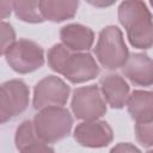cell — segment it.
<instances>
[{
  "mask_svg": "<svg viewBox=\"0 0 153 153\" xmlns=\"http://www.w3.org/2000/svg\"><path fill=\"white\" fill-rule=\"evenodd\" d=\"M49 67L62 74L73 84H81L94 79L99 74V67L90 53H74L62 43L53 45L48 51Z\"/></svg>",
  "mask_w": 153,
  "mask_h": 153,
  "instance_id": "6da1fadb",
  "label": "cell"
},
{
  "mask_svg": "<svg viewBox=\"0 0 153 153\" xmlns=\"http://www.w3.org/2000/svg\"><path fill=\"white\" fill-rule=\"evenodd\" d=\"M118 20L134 48L145 50L153 47V17L145 2L139 0L121 2Z\"/></svg>",
  "mask_w": 153,
  "mask_h": 153,
  "instance_id": "7a4b0ae2",
  "label": "cell"
},
{
  "mask_svg": "<svg viewBox=\"0 0 153 153\" xmlns=\"http://www.w3.org/2000/svg\"><path fill=\"white\" fill-rule=\"evenodd\" d=\"M37 137L45 143L57 142L69 135L73 118L63 106H49L39 110L33 117Z\"/></svg>",
  "mask_w": 153,
  "mask_h": 153,
  "instance_id": "3957f363",
  "label": "cell"
},
{
  "mask_svg": "<svg viewBox=\"0 0 153 153\" xmlns=\"http://www.w3.org/2000/svg\"><path fill=\"white\" fill-rule=\"evenodd\" d=\"M94 54L99 63L106 69L123 67L129 57L122 31L114 25L104 27L98 36Z\"/></svg>",
  "mask_w": 153,
  "mask_h": 153,
  "instance_id": "277c9868",
  "label": "cell"
},
{
  "mask_svg": "<svg viewBox=\"0 0 153 153\" xmlns=\"http://www.w3.org/2000/svg\"><path fill=\"white\" fill-rule=\"evenodd\" d=\"M10 67L20 74H27L41 68L44 63V51L37 43L22 38L5 53Z\"/></svg>",
  "mask_w": 153,
  "mask_h": 153,
  "instance_id": "5b68a950",
  "label": "cell"
},
{
  "mask_svg": "<svg viewBox=\"0 0 153 153\" xmlns=\"http://www.w3.org/2000/svg\"><path fill=\"white\" fill-rule=\"evenodd\" d=\"M72 111L78 120H98L106 112V102L97 85L78 87L72 97Z\"/></svg>",
  "mask_w": 153,
  "mask_h": 153,
  "instance_id": "8992f818",
  "label": "cell"
},
{
  "mask_svg": "<svg viewBox=\"0 0 153 153\" xmlns=\"http://www.w3.org/2000/svg\"><path fill=\"white\" fill-rule=\"evenodd\" d=\"M30 91L22 80L13 79L4 82L0 91V122L6 123L22 114L29 105Z\"/></svg>",
  "mask_w": 153,
  "mask_h": 153,
  "instance_id": "52a82bcc",
  "label": "cell"
},
{
  "mask_svg": "<svg viewBox=\"0 0 153 153\" xmlns=\"http://www.w3.org/2000/svg\"><path fill=\"white\" fill-rule=\"evenodd\" d=\"M69 86L59 76L48 75L33 88V108L42 110L49 106H63L69 97Z\"/></svg>",
  "mask_w": 153,
  "mask_h": 153,
  "instance_id": "ba28073f",
  "label": "cell"
},
{
  "mask_svg": "<svg viewBox=\"0 0 153 153\" xmlns=\"http://www.w3.org/2000/svg\"><path fill=\"white\" fill-rule=\"evenodd\" d=\"M74 139L84 147L102 148L112 141L114 133L105 121H84L75 127Z\"/></svg>",
  "mask_w": 153,
  "mask_h": 153,
  "instance_id": "9c48e42d",
  "label": "cell"
},
{
  "mask_svg": "<svg viewBox=\"0 0 153 153\" xmlns=\"http://www.w3.org/2000/svg\"><path fill=\"white\" fill-rule=\"evenodd\" d=\"M123 75L134 85H153V59L142 53L131 54L122 67Z\"/></svg>",
  "mask_w": 153,
  "mask_h": 153,
  "instance_id": "30bf717a",
  "label": "cell"
},
{
  "mask_svg": "<svg viewBox=\"0 0 153 153\" xmlns=\"http://www.w3.org/2000/svg\"><path fill=\"white\" fill-rule=\"evenodd\" d=\"M99 88L105 102L112 109H121L127 105L129 98V85L120 74H108L100 78Z\"/></svg>",
  "mask_w": 153,
  "mask_h": 153,
  "instance_id": "8fae6325",
  "label": "cell"
},
{
  "mask_svg": "<svg viewBox=\"0 0 153 153\" xmlns=\"http://www.w3.org/2000/svg\"><path fill=\"white\" fill-rule=\"evenodd\" d=\"M60 38L62 44L74 53L87 51L93 42L94 33L93 31L81 24H68L60 30Z\"/></svg>",
  "mask_w": 153,
  "mask_h": 153,
  "instance_id": "7c38bea8",
  "label": "cell"
},
{
  "mask_svg": "<svg viewBox=\"0 0 153 153\" xmlns=\"http://www.w3.org/2000/svg\"><path fill=\"white\" fill-rule=\"evenodd\" d=\"M127 108L136 123L153 120V92L143 90L133 91L128 98Z\"/></svg>",
  "mask_w": 153,
  "mask_h": 153,
  "instance_id": "4fadbf2b",
  "label": "cell"
},
{
  "mask_svg": "<svg viewBox=\"0 0 153 153\" xmlns=\"http://www.w3.org/2000/svg\"><path fill=\"white\" fill-rule=\"evenodd\" d=\"M79 2L75 0L66 1H54V0H42L39 1V8L42 16L45 20L54 23H60L71 19L75 16Z\"/></svg>",
  "mask_w": 153,
  "mask_h": 153,
  "instance_id": "5bb4252c",
  "label": "cell"
},
{
  "mask_svg": "<svg viewBox=\"0 0 153 153\" xmlns=\"http://www.w3.org/2000/svg\"><path fill=\"white\" fill-rule=\"evenodd\" d=\"M13 11L23 22L26 23H42L45 19L39 8V1H12Z\"/></svg>",
  "mask_w": 153,
  "mask_h": 153,
  "instance_id": "9a60e30c",
  "label": "cell"
},
{
  "mask_svg": "<svg viewBox=\"0 0 153 153\" xmlns=\"http://www.w3.org/2000/svg\"><path fill=\"white\" fill-rule=\"evenodd\" d=\"M37 140H39V139L36 135V131L33 128V122H31V121L22 122V124L16 130V136H14L16 147L19 151H22L23 148H25L26 146L31 145L32 142H35Z\"/></svg>",
  "mask_w": 153,
  "mask_h": 153,
  "instance_id": "2e32d148",
  "label": "cell"
},
{
  "mask_svg": "<svg viewBox=\"0 0 153 153\" xmlns=\"http://www.w3.org/2000/svg\"><path fill=\"white\" fill-rule=\"evenodd\" d=\"M136 140L145 147L153 146V120L148 122L136 123L135 126Z\"/></svg>",
  "mask_w": 153,
  "mask_h": 153,
  "instance_id": "e0dca14e",
  "label": "cell"
},
{
  "mask_svg": "<svg viewBox=\"0 0 153 153\" xmlns=\"http://www.w3.org/2000/svg\"><path fill=\"white\" fill-rule=\"evenodd\" d=\"M0 29H1V54L5 55V53L14 44L16 33L11 24L6 22H1Z\"/></svg>",
  "mask_w": 153,
  "mask_h": 153,
  "instance_id": "ac0fdd59",
  "label": "cell"
},
{
  "mask_svg": "<svg viewBox=\"0 0 153 153\" xmlns=\"http://www.w3.org/2000/svg\"><path fill=\"white\" fill-rule=\"evenodd\" d=\"M20 153H55V152L50 146H48V143L37 140L31 145L26 146L25 148H23Z\"/></svg>",
  "mask_w": 153,
  "mask_h": 153,
  "instance_id": "d6986e66",
  "label": "cell"
},
{
  "mask_svg": "<svg viewBox=\"0 0 153 153\" xmlns=\"http://www.w3.org/2000/svg\"><path fill=\"white\" fill-rule=\"evenodd\" d=\"M110 153H141V151L129 142H121L114 146L110 151Z\"/></svg>",
  "mask_w": 153,
  "mask_h": 153,
  "instance_id": "ffe728a7",
  "label": "cell"
},
{
  "mask_svg": "<svg viewBox=\"0 0 153 153\" xmlns=\"http://www.w3.org/2000/svg\"><path fill=\"white\" fill-rule=\"evenodd\" d=\"M12 10H13L12 1H0V12H1L2 19H5L7 16H10Z\"/></svg>",
  "mask_w": 153,
  "mask_h": 153,
  "instance_id": "44dd1931",
  "label": "cell"
},
{
  "mask_svg": "<svg viewBox=\"0 0 153 153\" xmlns=\"http://www.w3.org/2000/svg\"><path fill=\"white\" fill-rule=\"evenodd\" d=\"M147 153H153V149H149V151H148Z\"/></svg>",
  "mask_w": 153,
  "mask_h": 153,
  "instance_id": "7402d4cb",
  "label": "cell"
},
{
  "mask_svg": "<svg viewBox=\"0 0 153 153\" xmlns=\"http://www.w3.org/2000/svg\"><path fill=\"white\" fill-rule=\"evenodd\" d=\"M149 4H151V6H152V7H153V1H151V2H149Z\"/></svg>",
  "mask_w": 153,
  "mask_h": 153,
  "instance_id": "603a6c76",
  "label": "cell"
}]
</instances>
